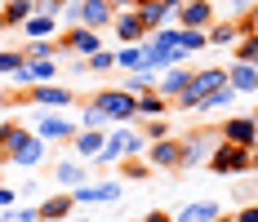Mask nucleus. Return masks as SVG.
<instances>
[{"mask_svg":"<svg viewBox=\"0 0 258 222\" xmlns=\"http://www.w3.org/2000/svg\"><path fill=\"white\" fill-rule=\"evenodd\" d=\"M134 156H147V138H143V129H134V124H111V129H107V142H103V151H98L94 165L111 169V165L134 160Z\"/></svg>","mask_w":258,"mask_h":222,"instance_id":"nucleus-1","label":"nucleus"},{"mask_svg":"<svg viewBox=\"0 0 258 222\" xmlns=\"http://www.w3.org/2000/svg\"><path fill=\"white\" fill-rule=\"evenodd\" d=\"M5 147H9V165H14V169H40L45 156H49V147H45L31 129H23V124H14V133L5 138Z\"/></svg>","mask_w":258,"mask_h":222,"instance_id":"nucleus-2","label":"nucleus"},{"mask_svg":"<svg viewBox=\"0 0 258 222\" xmlns=\"http://www.w3.org/2000/svg\"><path fill=\"white\" fill-rule=\"evenodd\" d=\"M89 107H98V111L107 116V124H134V120H138V98H129L120 85L98 89V94L89 98Z\"/></svg>","mask_w":258,"mask_h":222,"instance_id":"nucleus-3","label":"nucleus"},{"mask_svg":"<svg viewBox=\"0 0 258 222\" xmlns=\"http://www.w3.org/2000/svg\"><path fill=\"white\" fill-rule=\"evenodd\" d=\"M218 85H227V67H201V71H191V85L174 98V111H196L201 98L214 94Z\"/></svg>","mask_w":258,"mask_h":222,"instance_id":"nucleus-4","label":"nucleus"},{"mask_svg":"<svg viewBox=\"0 0 258 222\" xmlns=\"http://www.w3.org/2000/svg\"><path fill=\"white\" fill-rule=\"evenodd\" d=\"M62 14L72 27H89V31H107L116 18V9L107 0H72V5H62Z\"/></svg>","mask_w":258,"mask_h":222,"instance_id":"nucleus-5","label":"nucleus"},{"mask_svg":"<svg viewBox=\"0 0 258 222\" xmlns=\"http://www.w3.org/2000/svg\"><path fill=\"white\" fill-rule=\"evenodd\" d=\"M31 133H36L45 147H62V142H72L80 133V124L72 120V116H62V111H40L36 124H31Z\"/></svg>","mask_w":258,"mask_h":222,"instance_id":"nucleus-6","label":"nucleus"},{"mask_svg":"<svg viewBox=\"0 0 258 222\" xmlns=\"http://www.w3.org/2000/svg\"><path fill=\"white\" fill-rule=\"evenodd\" d=\"M218 142H223L218 129H196V133H187V138H182V165L178 169H205Z\"/></svg>","mask_w":258,"mask_h":222,"instance_id":"nucleus-7","label":"nucleus"},{"mask_svg":"<svg viewBox=\"0 0 258 222\" xmlns=\"http://www.w3.org/2000/svg\"><path fill=\"white\" fill-rule=\"evenodd\" d=\"M23 98L31 102V107H40V111H67V107H76V94L67 89V85H31V89H23Z\"/></svg>","mask_w":258,"mask_h":222,"instance_id":"nucleus-8","label":"nucleus"},{"mask_svg":"<svg viewBox=\"0 0 258 222\" xmlns=\"http://www.w3.org/2000/svg\"><path fill=\"white\" fill-rule=\"evenodd\" d=\"M174 23L187 27V31H209V27L218 23V5L214 0H182L178 9H174Z\"/></svg>","mask_w":258,"mask_h":222,"instance_id":"nucleus-9","label":"nucleus"},{"mask_svg":"<svg viewBox=\"0 0 258 222\" xmlns=\"http://www.w3.org/2000/svg\"><path fill=\"white\" fill-rule=\"evenodd\" d=\"M218 138L232 147H258V116H227L218 124Z\"/></svg>","mask_w":258,"mask_h":222,"instance_id":"nucleus-10","label":"nucleus"},{"mask_svg":"<svg viewBox=\"0 0 258 222\" xmlns=\"http://www.w3.org/2000/svg\"><path fill=\"white\" fill-rule=\"evenodd\" d=\"M205 169H214V173H249V147H232V142H218Z\"/></svg>","mask_w":258,"mask_h":222,"instance_id":"nucleus-11","label":"nucleus"},{"mask_svg":"<svg viewBox=\"0 0 258 222\" xmlns=\"http://www.w3.org/2000/svg\"><path fill=\"white\" fill-rule=\"evenodd\" d=\"M80 53V58H89V53L103 49V31H89V27H67L62 36H58V53Z\"/></svg>","mask_w":258,"mask_h":222,"instance_id":"nucleus-12","label":"nucleus"},{"mask_svg":"<svg viewBox=\"0 0 258 222\" xmlns=\"http://www.w3.org/2000/svg\"><path fill=\"white\" fill-rule=\"evenodd\" d=\"M72 200H76V204H111V200H120V182H116V178L80 182V187H72Z\"/></svg>","mask_w":258,"mask_h":222,"instance_id":"nucleus-13","label":"nucleus"},{"mask_svg":"<svg viewBox=\"0 0 258 222\" xmlns=\"http://www.w3.org/2000/svg\"><path fill=\"white\" fill-rule=\"evenodd\" d=\"M111 31H116L120 45H143V40H147V27H143V14H138V9H116Z\"/></svg>","mask_w":258,"mask_h":222,"instance_id":"nucleus-14","label":"nucleus"},{"mask_svg":"<svg viewBox=\"0 0 258 222\" xmlns=\"http://www.w3.org/2000/svg\"><path fill=\"white\" fill-rule=\"evenodd\" d=\"M147 165L152 169H178L182 165V138H160V142H147Z\"/></svg>","mask_w":258,"mask_h":222,"instance_id":"nucleus-15","label":"nucleus"},{"mask_svg":"<svg viewBox=\"0 0 258 222\" xmlns=\"http://www.w3.org/2000/svg\"><path fill=\"white\" fill-rule=\"evenodd\" d=\"M0 76L23 94L27 89V58H23V45H5L0 49Z\"/></svg>","mask_w":258,"mask_h":222,"instance_id":"nucleus-16","label":"nucleus"},{"mask_svg":"<svg viewBox=\"0 0 258 222\" xmlns=\"http://www.w3.org/2000/svg\"><path fill=\"white\" fill-rule=\"evenodd\" d=\"M103 142H107V129H80L76 138H72V156L85 160V165H94L98 151H103Z\"/></svg>","mask_w":258,"mask_h":222,"instance_id":"nucleus-17","label":"nucleus"},{"mask_svg":"<svg viewBox=\"0 0 258 222\" xmlns=\"http://www.w3.org/2000/svg\"><path fill=\"white\" fill-rule=\"evenodd\" d=\"M187 85H191V71H187L182 62H178V67H169V71H160V76H156V94H160V98H169V102L178 98V94L187 89Z\"/></svg>","mask_w":258,"mask_h":222,"instance_id":"nucleus-18","label":"nucleus"},{"mask_svg":"<svg viewBox=\"0 0 258 222\" xmlns=\"http://www.w3.org/2000/svg\"><path fill=\"white\" fill-rule=\"evenodd\" d=\"M36 14V0H5L0 5V31H14Z\"/></svg>","mask_w":258,"mask_h":222,"instance_id":"nucleus-19","label":"nucleus"},{"mask_svg":"<svg viewBox=\"0 0 258 222\" xmlns=\"http://www.w3.org/2000/svg\"><path fill=\"white\" fill-rule=\"evenodd\" d=\"M227 85H232L236 94H258V67H249V62H227Z\"/></svg>","mask_w":258,"mask_h":222,"instance_id":"nucleus-20","label":"nucleus"},{"mask_svg":"<svg viewBox=\"0 0 258 222\" xmlns=\"http://www.w3.org/2000/svg\"><path fill=\"white\" fill-rule=\"evenodd\" d=\"M53 182H62V187L72 191V187H80V182H89V165L76 160V156H72V160H58V165H53Z\"/></svg>","mask_w":258,"mask_h":222,"instance_id":"nucleus-21","label":"nucleus"},{"mask_svg":"<svg viewBox=\"0 0 258 222\" xmlns=\"http://www.w3.org/2000/svg\"><path fill=\"white\" fill-rule=\"evenodd\" d=\"M36 209H40V222H62V218H72V209H76V200H72V191H58V196L40 200Z\"/></svg>","mask_w":258,"mask_h":222,"instance_id":"nucleus-22","label":"nucleus"},{"mask_svg":"<svg viewBox=\"0 0 258 222\" xmlns=\"http://www.w3.org/2000/svg\"><path fill=\"white\" fill-rule=\"evenodd\" d=\"M18 31H23L27 40H53L58 36V14H31Z\"/></svg>","mask_w":258,"mask_h":222,"instance_id":"nucleus-23","label":"nucleus"},{"mask_svg":"<svg viewBox=\"0 0 258 222\" xmlns=\"http://www.w3.org/2000/svg\"><path fill=\"white\" fill-rule=\"evenodd\" d=\"M218 213H223L218 200H187L178 213H174V222H214Z\"/></svg>","mask_w":258,"mask_h":222,"instance_id":"nucleus-24","label":"nucleus"},{"mask_svg":"<svg viewBox=\"0 0 258 222\" xmlns=\"http://www.w3.org/2000/svg\"><path fill=\"white\" fill-rule=\"evenodd\" d=\"M169 111H174V102L160 98L156 89H147V94L138 98V120H160V116H169Z\"/></svg>","mask_w":258,"mask_h":222,"instance_id":"nucleus-25","label":"nucleus"},{"mask_svg":"<svg viewBox=\"0 0 258 222\" xmlns=\"http://www.w3.org/2000/svg\"><path fill=\"white\" fill-rule=\"evenodd\" d=\"M209 45H218V49H232L236 40H240V27H236V18H218V23L205 31Z\"/></svg>","mask_w":258,"mask_h":222,"instance_id":"nucleus-26","label":"nucleus"},{"mask_svg":"<svg viewBox=\"0 0 258 222\" xmlns=\"http://www.w3.org/2000/svg\"><path fill=\"white\" fill-rule=\"evenodd\" d=\"M58 80V58H36L27 62V89L31 85H53Z\"/></svg>","mask_w":258,"mask_h":222,"instance_id":"nucleus-27","label":"nucleus"},{"mask_svg":"<svg viewBox=\"0 0 258 222\" xmlns=\"http://www.w3.org/2000/svg\"><path fill=\"white\" fill-rule=\"evenodd\" d=\"M138 14H143V27H147V31H160V27H169V23H174V9H169V5H160V0L143 5Z\"/></svg>","mask_w":258,"mask_h":222,"instance_id":"nucleus-28","label":"nucleus"},{"mask_svg":"<svg viewBox=\"0 0 258 222\" xmlns=\"http://www.w3.org/2000/svg\"><path fill=\"white\" fill-rule=\"evenodd\" d=\"M120 89H125L129 98H143L147 89H156V76L143 71V67H138V71H125V76H120Z\"/></svg>","mask_w":258,"mask_h":222,"instance_id":"nucleus-29","label":"nucleus"},{"mask_svg":"<svg viewBox=\"0 0 258 222\" xmlns=\"http://www.w3.org/2000/svg\"><path fill=\"white\" fill-rule=\"evenodd\" d=\"M232 102H236V89H232V85H218L214 94H205V98H201V107H196V111H223V107L232 111Z\"/></svg>","mask_w":258,"mask_h":222,"instance_id":"nucleus-30","label":"nucleus"},{"mask_svg":"<svg viewBox=\"0 0 258 222\" xmlns=\"http://www.w3.org/2000/svg\"><path fill=\"white\" fill-rule=\"evenodd\" d=\"M232 58H236V62L258 67V31H245V36L236 40V45H232Z\"/></svg>","mask_w":258,"mask_h":222,"instance_id":"nucleus-31","label":"nucleus"},{"mask_svg":"<svg viewBox=\"0 0 258 222\" xmlns=\"http://www.w3.org/2000/svg\"><path fill=\"white\" fill-rule=\"evenodd\" d=\"M143 67V45H116V71H138Z\"/></svg>","mask_w":258,"mask_h":222,"instance_id":"nucleus-32","label":"nucleus"},{"mask_svg":"<svg viewBox=\"0 0 258 222\" xmlns=\"http://www.w3.org/2000/svg\"><path fill=\"white\" fill-rule=\"evenodd\" d=\"M205 45H209V36H205V31H187V27H178V53H182V58L201 53Z\"/></svg>","mask_w":258,"mask_h":222,"instance_id":"nucleus-33","label":"nucleus"},{"mask_svg":"<svg viewBox=\"0 0 258 222\" xmlns=\"http://www.w3.org/2000/svg\"><path fill=\"white\" fill-rule=\"evenodd\" d=\"M85 71L89 76H103V71H116V49H98L85 58Z\"/></svg>","mask_w":258,"mask_h":222,"instance_id":"nucleus-34","label":"nucleus"},{"mask_svg":"<svg viewBox=\"0 0 258 222\" xmlns=\"http://www.w3.org/2000/svg\"><path fill=\"white\" fill-rule=\"evenodd\" d=\"M23 58L27 62H36V58H58V40H27Z\"/></svg>","mask_w":258,"mask_h":222,"instance_id":"nucleus-35","label":"nucleus"},{"mask_svg":"<svg viewBox=\"0 0 258 222\" xmlns=\"http://www.w3.org/2000/svg\"><path fill=\"white\" fill-rule=\"evenodd\" d=\"M80 129H111V124H107V116L98 111V107L85 102V107H80Z\"/></svg>","mask_w":258,"mask_h":222,"instance_id":"nucleus-36","label":"nucleus"},{"mask_svg":"<svg viewBox=\"0 0 258 222\" xmlns=\"http://www.w3.org/2000/svg\"><path fill=\"white\" fill-rule=\"evenodd\" d=\"M143 138H147V142L169 138V120H165V116H160V120H143Z\"/></svg>","mask_w":258,"mask_h":222,"instance_id":"nucleus-37","label":"nucleus"},{"mask_svg":"<svg viewBox=\"0 0 258 222\" xmlns=\"http://www.w3.org/2000/svg\"><path fill=\"white\" fill-rule=\"evenodd\" d=\"M120 173H125V178H147V173H152V165L134 156V160H120Z\"/></svg>","mask_w":258,"mask_h":222,"instance_id":"nucleus-38","label":"nucleus"},{"mask_svg":"<svg viewBox=\"0 0 258 222\" xmlns=\"http://www.w3.org/2000/svg\"><path fill=\"white\" fill-rule=\"evenodd\" d=\"M254 5H258V0H227V18H236V14L245 18V14H249Z\"/></svg>","mask_w":258,"mask_h":222,"instance_id":"nucleus-39","label":"nucleus"},{"mask_svg":"<svg viewBox=\"0 0 258 222\" xmlns=\"http://www.w3.org/2000/svg\"><path fill=\"white\" fill-rule=\"evenodd\" d=\"M14 222H40V209L36 204H23V209H14Z\"/></svg>","mask_w":258,"mask_h":222,"instance_id":"nucleus-40","label":"nucleus"},{"mask_svg":"<svg viewBox=\"0 0 258 222\" xmlns=\"http://www.w3.org/2000/svg\"><path fill=\"white\" fill-rule=\"evenodd\" d=\"M236 27H240V36H245V31H258V5L245 14V18H236Z\"/></svg>","mask_w":258,"mask_h":222,"instance_id":"nucleus-41","label":"nucleus"},{"mask_svg":"<svg viewBox=\"0 0 258 222\" xmlns=\"http://www.w3.org/2000/svg\"><path fill=\"white\" fill-rule=\"evenodd\" d=\"M0 209H18V191L14 187H0Z\"/></svg>","mask_w":258,"mask_h":222,"instance_id":"nucleus-42","label":"nucleus"},{"mask_svg":"<svg viewBox=\"0 0 258 222\" xmlns=\"http://www.w3.org/2000/svg\"><path fill=\"white\" fill-rule=\"evenodd\" d=\"M236 222H258V204H245V209L236 213Z\"/></svg>","mask_w":258,"mask_h":222,"instance_id":"nucleus-43","label":"nucleus"},{"mask_svg":"<svg viewBox=\"0 0 258 222\" xmlns=\"http://www.w3.org/2000/svg\"><path fill=\"white\" fill-rule=\"evenodd\" d=\"M143 222H174V213H165V209H152Z\"/></svg>","mask_w":258,"mask_h":222,"instance_id":"nucleus-44","label":"nucleus"},{"mask_svg":"<svg viewBox=\"0 0 258 222\" xmlns=\"http://www.w3.org/2000/svg\"><path fill=\"white\" fill-rule=\"evenodd\" d=\"M14 124H18V120H0V142H5V138L14 133Z\"/></svg>","mask_w":258,"mask_h":222,"instance_id":"nucleus-45","label":"nucleus"},{"mask_svg":"<svg viewBox=\"0 0 258 222\" xmlns=\"http://www.w3.org/2000/svg\"><path fill=\"white\" fill-rule=\"evenodd\" d=\"M249 173H258V147H249Z\"/></svg>","mask_w":258,"mask_h":222,"instance_id":"nucleus-46","label":"nucleus"},{"mask_svg":"<svg viewBox=\"0 0 258 222\" xmlns=\"http://www.w3.org/2000/svg\"><path fill=\"white\" fill-rule=\"evenodd\" d=\"M5 165H9V147L0 142V169H5Z\"/></svg>","mask_w":258,"mask_h":222,"instance_id":"nucleus-47","label":"nucleus"},{"mask_svg":"<svg viewBox=\"0 0 258 222\" xmlns=\"http://www.w3.org/2000/svg\"><path fill=\"white\" fill-rule=\"evenodd\" d=\"M107 5H111V9H129V0H107Z\"/></svg>","mask_w":258,"mask_h":222,"instance_id":"nucleus-48","label":"nucleus"},{"mask_svg":"<svg viewBox=\"0 0 258 222\" xmlns=\"http://www.w3.org/2000/svg\"><path fill=\"white\" fill-rule=\"evenodd\" d=\"M0 222H14V209H0Z\"/></svg>","mask_w":258,"mask_h":222,"instance_id":"nucleus-49","label":"nucleus"},{"mask_svg":"<svg viewBox=\"0 0 258 222\" xmlns=\"http://www.w3.org/2000/svg\"><path fill=\"white\" fill-rule=\"evenodd\" d=\"M143 5H152V0H129V9H143Z\"/></svg>","mask_w":258,"mask_h":222,"instance_id":"nucleus-50","label":"nucleus"},{"mask_svg":"<svg viewBox=\"0 0 258 222\" xmlns=\"http://www.w3.org/2000/svg\"><path fill=\"white\" fill-rule=\"evenodd\" d=\"M62 5H72V0H53V9H58V14H62Z\"/></svg>","mask_w":258,"mask_h":222,"instance_id":"nucleus-51","label":"nucleus"},{"mask_svg":"<svg viewBox=\"0 0 258 222\" xmlns=\"http://www.w3.org/2000/svg\"><path fill=\"white\" fill-rule=\"evenodd\" d=\"M160 5H169V9H178V5H182V0H160Z\"/></svg>","mask_w":258,"mask_h":222,"instance_id":"nucleus-52","label":"nucleus"},{"mask_svg":"<svg viewBox=\"0 0 258 222\" xmlns=\"http://www.w3.org/2000/svg\"><path fill=\"white\" fill-rule=\"evenodd\" d=\"M5 107H9V94H0V111H5Z\"/></svg>","mask_w":258,"mask_h":222,"instance_id":"nucleus-53","label":"nucleus"},{"mask_svg":"<svg viewBox=\"0 0 258 222\" xmlns=\"http://www.w3.org/2000/svg\"><path fill=\"white\" fill-rule=\"evenodd\" d=\"M214 222H236V218H227V213H218V218H214Z\"/></svg>","mask_w":258,"mask_h":222,"instance_id":"nucleus-54","label":"nucleus"},{"mask_svg":"<svg viewBox=\"0 0 258 222\" xmlns=\"http://www.w3.org/2000/svg\"><path fill=\"white\" fill-rule=\"evenodd\" d=\"M62 222H89V218H62Z\"/></svg>","mask_w":258,"mask_h":222,"instance_id":"nucleus-55","label":"nucleus"},{"mask_svg":"<svg viewBox=\"0 0 258 222\" xmlns=\"http://www.w3.org/2000/svg\"><path fill=\"white\" fill-rule=\"evenodd\" d=\"M0 187H5V173H0Z\"/></svg>","mask_w":258,"mask_h":222,"instance_id":"nucleus-56","label":"nucleus"},{"mask_svg":"<svg viewBox=\"0 0 258 222\" xmlns=\"http://www.w3.org/2000/svg\"><path fill=\"white\" fill-rule=\"evenodd\" d=\"M0 49H5V40H0Z\"/></svg>","mask_w":258,"mask_h":222,"instance_id":"nucleus-57","label":"nucleus"},{"mask_svg":"<svg viewBox=\"0 0 258 222\" xmlns=\"http://www.w3.org/2000/svg\"><path fill=\"white\" fill-rule=\"evenodd\" d=\"M134 222H143V218H134Z\"/></svg>","mask_w":258,"mask_h":222,"instance_id":"nucleus-58","label":"nucleus"}]
</instances>
